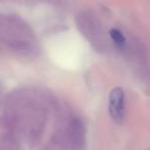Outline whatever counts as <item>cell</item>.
Listing matches in <instances>:
<instances>
[{"instance_id": "277c9868", "label": "cell", "mask_w": 150, "mask_h": 150, "mask_svg": "<svg viewBox=\"0 0 150 150\" xmlns=\"http://www.w3.org/2000/svg\"><path fill=\"white\" fill-rule=\"evenodd\" d=\"M125 91L120 86L114 88L109 94L108 111L112 119L116 122H121L125 116Z\"/></svg>"}, {"instance_id": "7a4b0ae2", "label": "cell", "mask_w": 150, "mask_h": 150, "mask_svg": "<svg viewBox=\"0 0 150 150\" xmlns=\"http://www.w3.org/2000/svg\"><path fill=\"white\" fill-rule=\"evenodd\" d=\"M76 24L83 36L93 44L97 50H104L106 47V40L101 23L97 17L88 11H83L76 16Z\"/></svg>"}, {"instance_id": "5b68a950", "label": "cell", "mask_w": 150, "mask_h": 150, "mask_svg": "<svg viewBox=\"0 0 150 150\" xmlns=\"http://www.w3.org/2000/svg\"><path fill=\"white\" fill-rule=\"evenodd\" d=\"M0 150H18V145L11 133H7L0 137Z\"/></svg>"}, {"instance_id": "52a82bcc", "label": "cell", "mask_w": 150, "mask_h": 150, "mask_svg": "<svg viewBox=\"0 0 150 150\" xmlns=\"http://www.w3.org/2000/svg\"><path fill=\"white\" fill-rule=\"evenodd\" d=\"M148 150H150V149H148Z\"/></svg>"}, {"instance_id": "8992f818", "label": "cell", "mask_w": 150, "mask_h": 150, "mask_svg": "<svg viewBox=\"0 0 150 150\" xmlns=\"http://www.w3.org/2000/svg\"><path fill=\"white\" fill-rule=\"evenodd\" d=\"M109 35H110L111 39H112V41L114 42L117 47L122 48L123 46L125 45L127 40H125V35H123L120 30L116 29V28H112V29L109 31Z\"/></svg>"}, {"instance_id": "3957f363", "label": "cell", "mask_w": 150, "mask_h": 150, "mask_svg": "<svg viewBox=\"0 0 150 150\" xmlns=\"http://www.w3.org/2000/svg\"><path fill=\"white\" fill-rule=\"evenodd\" d=\"M70 150H83L86 144V129L79 118L70 120L64 139Z\"/></svg>"}, {"instance_id": "6da1fadb", "label": "cell", "mask_w": 150, "mask_h": 150, "mask_svg": "<svg viewBox=\"0 0 150 150\" xmlns=\"http://www.w3.org/2000/svg\"><path fill=\"white\" fill-rule=\"evenodd\" d=\"M0 40L11 50L29 56L35 50V38L29 26L13 16L0 15Z\"/></svg>"}]
</instances>
